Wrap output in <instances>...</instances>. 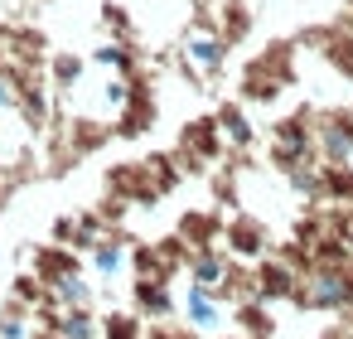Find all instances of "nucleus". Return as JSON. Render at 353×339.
Wrapping results in <instances>:
<instances>
[{
    "instance_id": "obj_1",
    "label": "nucleus",
    "mask_w": 353,
    "mask_h": 339,
    "mask_svg": "<svg viewBox=\"0 0 353 339\" xmlns=\"http://www.w3.org/2000/svg\"><path fill=\"white\" fill-rule=\"evenodd\" d=\"M295 296H300L310 310H343V305H353V276H348L343 267L319 262V267H310V271L300 276Z\"/></svg>"
},
{
    "instance_id": "obj_2",
    "label": "nucleus",
    "mask_w": 353,
    "mask_h": 339,
    "mask_svg": "<svg viewBox=\"0 0 353 339\" xmlns=\"http://www.w3.org/2000/svg\"><path fill=\"white\" fill-rule=\"evenodd\" d=\"M184 64H189L199 78L223 73V64H228V35H218V30H208V25L189 30V35H184Z\"/></svg>"
},
{
    "instance_id": "obj_3",
    "label": "nucleus",
    "mask_w": 353,
    "mask_h": 339,
    "mask_svg": "<svg viewBox=\"0 0 353 339\" xmlns=\"http://www.w3.org/2000/svg\"><path fill=\"white\" fill-rule=\"evenodd\" d=\"M314 131V160L319 165H343L353 160V122L348 117H324Z\"/></svg>"
},
{
    "instance_id": "obj_4",
    "label": "nucleus",
    "mask_w": 353,
    "mask_h": 339,
    "mask_svg": "<svg viewBox=\"0 0 353 339\" xmlns=\"http://www.w3.org/2000/svg\"><path fill=\"white\" fill-rule=\"evenodd\" d=\"M314 160V131L305 122H281L276 126V165L285 170H300Z\"/></svg>"
},
{
    "instance_id": "obj_5",
    "label": "nucleus",
    "mask_w": 353,
    "mask_h": 339,
    "mask_svg": "<svg viewBox=\"0 0 353 339\" xmlns=\"http://www.w3.org/2000/svg\"><path fill=\"white\" fill-rule=\"evenodd\" d=\"M189 320H194L199 329H218V325H223V300H218V291L194 286V291H189Z\"/></svg>"
},
{
    "instance_id": "obj_6",
    "label": "nucleus",
    "mask_w": 353,
    "mask_h": 339,
    "mask_svg": "<svg viewBox=\"0 0 353 339\" xmlns=\"http://www.w3.org/2000/svg\"><path fill=\"white\" fill-rule=\"evenodd\" d=\"M295 286H300V276H295L290 262H271V267H261V296H290Z\"/></svg>"
},
{
    "instance_id": "obj_7",
    "label": "nucleus",
    "mask_w": 353,
    "mask_h": 339,
    "mask_svg": "<svg viewBox=\"0 0 353 339\" xmlns=\"http://www.w3.org/2000/svg\"><path fill=\"white\" fill-rule=\"evenodd\" d=\"M194 286L223 291V286H228V262H223V257H199V262H194Z\"/></svg>"
},
{
    "instance_id": "obj_8",
    "label": "nucleus",
    "mask_w": 353,
    "mask_h": 339,
    "mask_svg": "<svg viewBox=\"0 0 353 339\" xmlns=\"http://www.w3.org/2000/svg\"><path fill=\"white\" fill-rule=\"evenodd\" d=\"M218 131H223V136H228L232 146H252V122H247V117H242L237 107H228V112L218 117Z\"/></svg>"
},
{
    "instance_id": "obj_9",
    "label": "nucleus",
    "mask_w": 353,
    "mask_h": 339,
    "mask_svg": "<svg viewBox=\"0 0 353 339\" xmlns=\"http://www.w3.org/2000/svg\"><path fill=\"white\" fill-rule=\"evenodd\" d=\"M232 247H237V257H261V233L256 228H237L232 233Z\"/></svg>"
},
{
    "instance_id": "obj_10",
    "label": "nucleus",
    "mask_w": 353,
    "mask_h": 339,
    "mask_svg": "<svg viewBox=\"0 0 353 339\" xmlns=\"http://www.w3.org/2000/svg\"><path fill=\"white\" fill-rule=\"evenodd\" d=\"M97 64H107V68H126L131 59H126V49H117V44H107V49H97Z\"/></svg>"
}]
</instances>
